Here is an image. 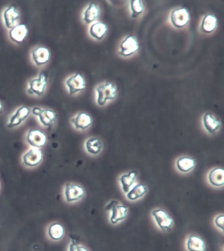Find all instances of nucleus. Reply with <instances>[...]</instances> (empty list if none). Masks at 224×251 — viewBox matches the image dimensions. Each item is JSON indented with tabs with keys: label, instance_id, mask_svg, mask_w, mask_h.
Segmentation results:
<instances>
[{
	"label": "nucleus",
	"instance_id": "9b49d317",
	"mask_svg": "<svg viewBox=\"0 0 224 251\" xmlns=\"http://www.w3.org/2000/svg\"><path fill=\"white\" fill-rule=\"evenodd\" d=\"M31 112L28 107L22 106L17 109L16 112L9 119L7 127L13 128L18 127L29 116Z\"/></svg>",
	"mask_w": 224,
	"mask_h": 251
},
{
	"label": "nucleus",
	"instance_id": "f3484780",
	"mask_svg": "<svg viewBox=\"0 0 224 251\" xmlns=\"http://www.w3.org/2000/svg\"><path fill=\"white\" fill-rule=\"evenodd\" d=\"M128 213V208L126 206L118 204L111 210L110 222L112 225H116L126 219Z\"/></svg>",
	"mask_w": 224,
	"mask_h": 251
},
{
	"label": "nucleus",
	"instance_id": "6e6552de",
	"mask_svg": "<svg viewBox=\"0 0 224 251\" xmlns=\"http://www.w3.org/2000/svg\"><path fill=\"white\" fill-rule=\"evenodd\" d=\"M32 59L38 67L46 65L50 59V52L48 48L39 46L35 48L31 52Z\"/></svg>",
	"mask_w": 224,
	"mask_h": 251
},
{
	"label": "nucleus",
	"instance_id": "412c9836",
	"mask_svg": "<svg viewBox=\"0 0 224 251\" xmlns=\"http://www.w3.org/2000/svg\"><path fill=\"white\" fill-rule=\"evenodd\" d=\"M147 193V187L143 184L134 185L130 191L126 194V198L130 201H135L143 198Z\"/></svg>",
	"mask_w": 224,
	"mask_h": 251
},
{
	"label": "nucleus",
	"instance_id": "bb28decb",
	"mask_svg": "<svg viewBox=\"0 0 224 251\" xmlns=\"http://www.w3.org/2000/svg\"><path fill=\"white\" fill-rule=\"evenodd\" d=\"M217 19L212 15H205L202 19L200 29L204 33H210L215 30Z\"/></svg>",
	"mask_w": 224,
	"mask_h": 251
},
{
	"label": "nucleus",
	"instance_id": "dca6fc26",
	"mask_svg": "<svg viewBox=\"0 0 224 251\" xmlns=\"http://www.w3.org/2000/svg\"><path fill=\"white\" fill-rule=\"evenodd\" d=\"M72 123L77 129L84 130L90 127L92 120L89 115L84 112H81L72 120Z\"/></svg>",
	"mask_w": 224,
	"mask_h": 251
},
{
	"label": "nucleus",
	"instance_id": "393cba45",
	"mask_svg": "<svg viewBox=\"0 0 224 251\" xmlns=\"http://www.w3.org/2000/svg\"><path fill=\"white\" fill-rule=\"evenodd\" d=\"M48 233L49 237L52 240L59 241L63 238L64 234H65V229L60 224L54 223L49 226Z\"/></svg>",
	"mask_w": 224,
	"mask_h": 251
},
{
	"label": "nucleus",
	"instance_id": "1a4fd4ad",
	"mask_svg": "<svg viewBox=\"0 0 224 251\" xmlns=\"http://www.w3.org/2000/svg\"><path fill=\"white\" fill-rule=\"evenodd\" d=\"M43 159L42 151L38 149L32 148L23 155V162L29 167L38 166Z\"/></svg>",
	"mask_w": 224,
	"mask_h": 251
},
{
	"label": "nucleus",
	"instance_id": "f257e3e1",
	"mask_svg": "<svg viewBox=\"0 0 224 251\" xmlns=\"http://www.w3.org/2000/svg\"><path fill=\"white\" fill-rule=\"evenodd\" d=\"M97 102L99 106H103L108 100L116 98L117 89L112 83L105 82L99 85L96 88Z\"/></svg>",
	"mask_w": 224,
	"mask_h": 251
},
{
	"label": "nucleus",
	"instance_id": "cd10ccee",
	"mask_svg": "<svg viewBox=\"0 0 224 251\" xmlns=\"http://www.w3.org/2000/svg\"><path fill=\"white\" fill-rule=\"evenodd\" d=\"M130 9L132 10V18L139 16L143 13L144 9L142 2L140 0H132L130 1Z\"/></svg>",
	"mask_w": 224,
	"mask_h": 251
},
{
	"label": "nucleus",
	"instance_id": "423d86ee",
	"mask_svg": "<svg viewBox=\"0 0 224 251\" xmlns=\"http://www.w3.org/2000/svg\"><path fill=\"white\" fill-rule=\"evenodd\" d=\"M27 141L31 147L39 149L46 145L47 137L40 130L31 129L27 133Z\"/></svg>",
	"mask_w": 224,
	"mask_h": 251
},
{
	"label": "nucleus",
	"instance_id": "a878e982",
	"mask_svg": "<svg viewBox=\"0 0 224 251\" xmlns=\"http://www.w3.org/2000/svg\"><path fill=\"white\" fill-rule=\"evenodd\" d=\"M107 27L102 23H95L89 28V34L96 40H102L106 34Z\"/></svg>",
	"mask_w": 224,
	"mask_h": 251
},
{
	"label": "nucleus",
	"instance_id": "a211bd4d",
	"mask_svg": "<svg viewBox=\"0 0 224 251\" xmlns=\"http://www.w3.org/2000/svg\"><path fill=\"white\" fill-rule=\"evenodd\" d=\"M137 173L136 171H130L121 175L119 178L120 186L124 193L127 194L135 184Z\"/></svg>",
	"mask_w": 224,
	"mask_h": 251
},
{
	"label": "nucleus",
	"instance_id": "0eeeda50",
	"mask_svg": "<svg viewBox=\"0 0 224 251\" xmlns=\"http://www.w3.org/2000/svg\"><path fill=\"white\" fill-rule=\"evenodd\" d=\"M66 85L69 89L70 95L81 92L85 88V82L84 77L79 73H76L66 80Z\"/></svg>",
	"mask_w": 224,
	"mask_h": 251
},
{
	"label": "nucleus",
	"instance_id": "ddd939ff",
	"mask_svg": "<svg viewBox=\"0 0 224 251\" xmlns=\"http://www.w3.org/2000/svg\"><path fill=\"white\" fill-rule=\"evenodd\" d=\"M28 35V28L26 25H15L9 32V38L17 44H22Z\"/></svg>",
	"mask_w": 224,
	"mask_h": 251
},
{
	"label": "nucleus",
	"instance_id": "aec40b11",
	"mask_svg": "<svg viewBox=\"0 0 224 251\" xmlns=\"http://www.w3.org/2000/svg\"><path fill=\"white\" fill-rule=\"evenodd\" d=\"M176 168L180 172L188 173L196 167V161L192 157L183 156L179 157L176 162Z\"/></svg>",
	"mask_w": 224,
	"mask_h": 251
},
{
	"label": "nucleus",
	"instance_id": "9d476101",
	"mask_svg": "<svg viewBox=\"0 0 224 251\" xmlns=\"http://www.w3.org/2000/svg\"><path fill=\"white\" fill-rule=\"evenodd\" d=\"M120 55L127 57L135 53L139 50L140 46L134 36H128L122 41L120 45Z\"/></svg>",
	"mask_w": 224,
	"mask_h": 251
},
{
	"label": "nucleus",
	"instance_id": "f03ea898",
	"mask_svg": "<svg viewBox=\"0 0 224 251\" xmlns=\"http://www.w3.org/2000/svg\"><path fill=\"white\" fill-rule=\"evenodd\" d=\"M152 217L157 223V226L163 231H168L172 229V218L163 209H154L151 212Z\"/></svg>",
	"mask_w": 224,
	"mask_h": 251
},
{
	"label": "nucleus",
	"instance_id": "7ed1b4c3",
	"mask_svg": "<svg viewBox=\"0 0 224 251\" xmlns=\"http://www.w3.org/2000/svg\"><path fill=\"white\" fill-rule=\"evenodd\" d=\"M48 81V75L45 73H41L38 77L32 79L29 82L27 93L30 95H35L37 96H42L46 91Z\"/></svg>",
	"mask_w": 224,
	"mask_h": 251
},
{
	"label": "nucleus",
	"instance_id": "2f4dec72",
	"mask_svg": "<svg viewBox=\"0 0 224 251\" xmlns=\"http://www.w3.org/2000/svg\"><path fill=\"white\" fill-rule=\"evenodd\" d=\"M41 110H42V109L39 108V107H34V108L32 109V112L34 116H38Z\"/></svg>",
	"mask_w": 224,
	"mask_h": 251
},
{
	"label": "nucleus",
	"instance_id": "7c9ffc66",
	"mask_svg": "<svg viewBox=\"0 0 224 251\" xmlns=\"http://www.w3.org/2000/svg\"><path fill=\"white\" fill-rule=\"evenodd\" d=\"M118 205V201H115V200H112V201H111L110 203L106 206V207H105V211H111V210L113 209V208L115 207L116 206Z\"/></svg>",
	"mask_w": 224,
	"mask_h": 251
},
{
	"label": "nucleus",
	"instance_id": "2eb2a0df",
	"mask_svg": "<svg viewBox=\"0 0 224 251\" xmlns=\"http://www.w3.org/2000/svg\"><path fill=\"white\" fill-rule=\"evenodd\" d=\"M208 180L214 187L223 186L224 185V170L221 167H215L208 173Z\"/></svg>",
	"mask_w": 224,
	"mask_h": 251
},
{
	"label": "nucleus",
	"instance_id": "c756f323",
	"mask_svg": "<svg viewBox=\"0 0 224 251\" xmlns=\"http://www.w3.org/2000/svg\"><path fill=\"white\" fill-rule=\"evenodd\" d=\"M224 215H219L214 219V224L218 228L221 229L222 231H224Z\"/></svg>",
	"mask_w": 224,
	"mask_h": 251
},
{
	"label": "nucleus",
	"instance_id": "39448f33",
	"mask_svg": "<svg viewBox=\"0 0 224 251\" xmlns=\"http://www.w3.org/2000/svg\"><path fill=\"white\" fill-rule=\"evenodd\" d=\"M190 20L188 9L180 7L174 9L170 15V21L176 28H181L186 26Z\"/></svg>",
	"mask_w": 224,
	"mask_h": 251
},
{
	"label": "nucleus",
	"instance_id": "f8f14e48",
	"mask_svg": "<svg viewBox=\"0 0 224 251\" xmlns=\"http://www.w3.org/2000/svg\"><path fill=\"white\" fill-rule=\"evenodd\" d=\"M20 17V13L16 7L11 5L3 11V19L7 28L11 29L17 25V21Z\"/></svg>",
	"mask_w": 224,
	"mask_h": 251
},
{
	"label": "nucleus",
	"instance_id": "20e7f679",
	"mask_svg": "<svg viewBox=\"0 0 224 251\" xmlns=\"http://www.w3.org/2000/svg\"><path fill=\"white\" fill-rule=\"evenodd\" d=\"M85 195V191L81 186L74 183H67L64 189L66 201L73 203L81 200Z\"/></svg>",
	"mask_w": 224,
	"mask_h": 251
},
{
	"label": "nucleus",
	"instance_id": "5701e85b",
	"mask_svg": "<svg viewBox=\"0 0 224 251\" xmlns=\"http://www.w3.org/2000/svg\"><path fill=\"white\" fill-rule=\"evenodd\" d=\"M99 15V9L95 3H90L85 9L83 15V21L85 24H91L97 20Z\"/></svg>",
	"mask_w": 224,
	"mask_h": 251
},
{
	"label": "nucleus",
	"instance_id": "473e14b6",
	"mask_svg": "<svg viewBox=\"0 0 224 251\" xmlns=\"http://www.w3.org/2000/svg\"><path fill=\"white\" fill-rule=\"evenodd\" d=\"M2 110H3L2 104H1V102H0V113L2 112Z\"/></svg>",
	"mask_w": 224,
	"mask_h": 251
},
{
	"label": "nucleus",
	"instance_id": "4be33fe9",
	"mask_svg": "<svg viewBox=\"0 0 224 251\" xmlns=\"http://www.w3.org/2000/svg\"><path fill=\"white\" fill-rule=\"evenodd\" d=\"M103 143L101 140L97 137H92L85 141V149L87 152L91 155H98L103 150Z\"/></svg>",
	"mask_w": 224,
	"mask_h": 251
},
{
	"label": "nucleus",
	"instance_id": "6ab92c4d",
	"mask_svg": "<svg viewBox=\"0 0 224 251\" xmlns=\"http://www.w3.org/2000/svg\"><path fill=\"white\" fill-rule=\"evenodd\" d=\"M39 120L45 127L50 128L54 126L57 119V115L51 109H42L38 116Z\"/></svg>",
	"mask_w": 224,
	"mask_h": 251
},
{
	"label": "nucleus",
	"instance_id": "72a5a7b5",
	"mask_svg": "<svg viewBox=\"0 0 224 251\" xmlns=\"http://www.w3.org/2000/svg\"><path fill=\"white\" fill-rule=\"evenodd\" d=\"M0 188H1V184H0Z\"/></svg>",
	"mask_w": 224,
	"mask_h": 251
},
{
	"label": "nucleus",
	"instance_id": "4468645a",
	"mask_svg": "<svg viewBox=\"0 0 224 251\" xmlns=\"http://www.w3.org/2000/svg\"><path fill=\"white\" fill-rule=\"evenodd\" d=\"M186 249L188 251H205V243L201 237L196 235H189L186 240Z\"/></svg>",
	"mask_w": 224,
	"mask_h": 251
},
{
	"label": "nucleus",
	"instance_id": "c85d7f7f",
	"mask_svg": "<svg viewBox=\"0 0 224 251\" xmlns=\"http://www.w3.org/2000/svg\"><path fill=\"white\" fill-rule=\"evenodd\" d=\"M69 251H89L83 245L77 244L75 241H71L69 246Z\"/></svg>",
	"mask_w": 224,
	"mask_h": 251
},
{
	"label": "nucleus",
	"instance_id": "b1692460",
	"mask_svg": "<svg viewBox=\"0 0 224 251\" xmlns=\"http://www.w3.org/2000/svg\"><path fill=\"white\" fill-rule=\"evenodd\" d=\"M203 126L208 133L213 134L219 129L220 123L212 115L206 113L203 117Z\"/></svg>",
	"mask_w": 224,
	"mask_h": 251
}]
</instances>
